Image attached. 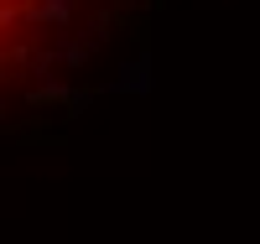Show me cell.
<instances>
[{"label": "cell", "instance_id": "1", "mask_svg": "<svg viewBox=\"0 0 260 244\" xmlns=\"http://www.w3.org/2000/svg\"><path fill=\"white\" fill-rule=\"evenodd\" d=\"M62 11H68V0H0V73H6V62L31 42V31L47 26Z\"/></svg>", "mask_w": 260, "mask_h": 244}]
</instances>
